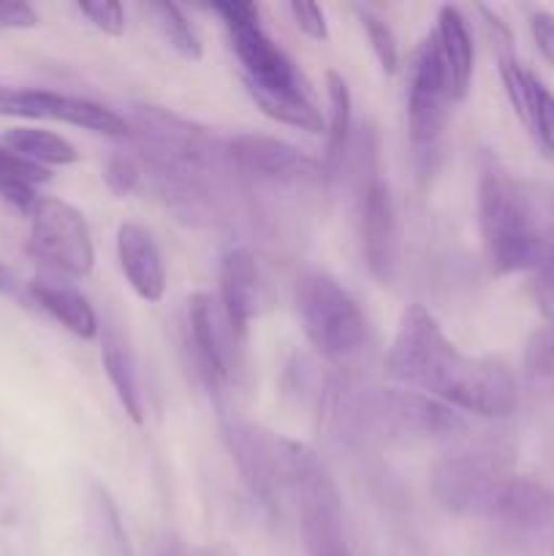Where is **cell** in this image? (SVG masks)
I'll use <instances>...</instances> for the list:
<instances>
[{
    "label": "cell",
    "mask_w": 554,
    "mask_h": 556,
    "mask_svg": "<svg viewBox=\"0 0 554 556\" xmlns=\"http://www.w3.org/2000/svg\"><path fill=\"white\" fill-rule=\"evenodd\" d=\"M527 128L541 139L549 152H554V92L536 76L530 92V112H527Z\"/></svg>",
    "instance_id": "31"
},
{
    "label": "cell",
    "mask_w": 554,
    "mask_h": 556,
    "mask_svg": "<svg viewBox=\"0 0 554 556\" xmlns=\"http://www.w3.org/2000/svg\"><path fill=\"white\" fill-rule=\"evenodd\" d=\"M530 33L538 52L554 65V14H549V11H536V14L530 16Z\"/></svg>",
    "instance_id": "36"
},
{
    "label": "cell",
    "mask_w": 554,
    "mask_h": 556,
    "mask_svg": "<svg viewBox=\"0 0 554 556\" xmlns=\"http://www.w3.org/2000/svg\"><path fill=\"white\" fill-rule=\"evenodd\" d=\"M358 182V231H362L364 261L375 280L391 282L400 266V223L389 182L375 168V150L364 144L356 152Z\"/></svg>",
    "instance_id": "7"
},
{
    "label": "cell",
    "mask_w": 554,
    "mask_h": 556,
    "mask_svg": "<svg viewBox=\"0 0 554 556\" xmlns=\"http://www.w3.org/2000/svg\"><path fill=\"white\" fill-rule=\"evenodd\" d=\"M231 36V47L244 68V81L272 87V90L304 92L310 96L307 79L293 65V60L272 41L269 33L261 27V9L255 3H215L212 5Z\"/></svg>",
    "instance_id": "6"
},
{
    "label": "cell",
    "mask_w": 554,
    "mask_h": 556,
    "mask_svg": "<svg viewBox=\"0 0 554 556\" xmlns=\"http://www.w3.org/2000/svg\"><path fill=\"white\" fill-rule=\"evenodd\" d=\"M337 418L358 438L380 440H438L467 427L454 407L411 389H362L342 400Z\"/></svg>",
    "instance_id": "3"
},
{
    "label": "cell",
    "mask_w": 554,
    "mask_h": 556,
    "mask_svg": "<svg viewBox=\"0 0 554 556\" xmlns=\"http://www.w3.org/2000/svg\"><path fill=\"white\" fill-rule=\"evenodd\" d=\"M435 38H438L445 71H449L454 101H462V98L467 96V90H470L476 47H473V36H470V27H467V20L462 16V11L456 9V5H443V9H440Z\"/></svg>",
    "instance_id": "18"
},
{
    "label": "cell",
    "mask_w": 554,
    "mask_h": 556,
    "mask_svg": "<svg viewBox=\"0 0 554 556\" xmlns=\"http://www.w3.org/2000/svg\"><path fill=\"white\" fill-rule=\"evenodd\" d=\"M288 11H291L293 22H297V27L304 36H310L313 41H326L329 38V22H326V14L320 5L293 0V3H288Z\"/></svg>",
    "instance_id": "35"
},
{
    "label": "cell",
    "mask_w": 554,
    "mask_h": 556,
    "mask_svg": "<svg viewBox=\"0 0 554 556\" xmlns=\"http://www.w3.org/2000/svg\"><path fill=\"white\" fill-rule=\"evenodd\" d=\"M152 16H155L158 27H161L163 38L168 41V47L177 54H182L185 60H199L201 58V38L196 33V27L190 25V20L185 16V11L174 3H150Z\"/></svg>",
    "instance_id": "27"
},
{
    "label": "cell",
    "mask_w": 554,
    "mask_h": 556,
    "mask_svg": "<svg viewBox=\"0 0 554 556\" xmlns=\"http://www.w3.org/2000/svg\"><path fill=\"white\" fill-rule=\"evenodd\" d=\"M60 92L0 85V117L54 119Z\"/></svg>",
    "instance_id": "26"
},
{
    "label": "cell",
    "mask_w": 554,
    "mask_h": 556,
    "mask_svg": "<svg viewBox=\"0 0 554 556\" xmlns=\"http://www.w3.org/2000/svg\"><path fill=\"white\" fill-rule=\"evenodd\" d=\"M525 372L532 386L554 391V313L549 324L530 337L525 351Z\"/></svg>",
    "instance_id": "28"
},
{
    "label": "cell",
    "mask_w": 554,
    "mask_h": 556,
    "mask_svg": "<svg viewBox=\"0 0 554 556\" xmlns=\"http://www.w3.org/2000/svg\"><path fill=\"white\" fill-rule=\"evenodd\" d=\"M511 472V454L498 445L443 456L432 467V494L449 514L483 516L494 489Z\"/></svg>",
    "instance_id": "9"
},
{
    "label": "cell",
    "mask_w": 554,
    "mask_h": 556,
    "mask_svg": "<svg viewBox=\"0 0 554 556\" xmlns=\"http://www.w3.org/2000/svg\"><path fill=\"white\" fill-rule=\"evenodd\" d=\"M188 340L206 389L215 394H226L239 372L242 337L234 331L217 299H212L210 293H196L190 299Z\"/></svg>",
    "instance_id": "12"
},
{
    "label": "cell",
    "mask_w": 554,
    "mask_h": 556,
    "mask_svg": "<svg viewBox=\"0 0 554 556\" xmlns=\"http://www.w3.org/2000/svg\"><path fill=\"white\" fill-rule=\"evenodd\" d=\"M226 163L234 177L255 185H288L318 177V163L288 141L239 134L226 141Z\"/></svg>",
    "instance_id": "13"
},
{
    "label": "cell",
    "mask_w": 554,
    "mask_h": 556,
    "mask_svg": "<svg viewBox=\"0 0 554 556\" xmlns=\"http://www.w3.org/2000/svg\"><path fill=\"white\" fill-rule=\"evenodd\" d=\"M3 147L22 155L36 166H71L79 161V152L63 136L41 128H11L3 134Z\"/></svg>",
    "instance_id": "24"
},
{
    "label": "cell",
    "mask_w": 554,
    "mask_h": 556,
    "mask_svg": "<svg viewBox=\"0 0 554 556\" xmlns=\"http://www.w3.org/2000/svg\"><path fill=\"white\" fill-rule=\"evenodd\" d=\"M451 92L449 71L440 54L438 38L432 36L421 43L413 63L411 90H407V130H411L413 150L424 168H432V157L438 155L445 123H449Z\"/></svg>",
    "instance_id": "8"
},
{
    "label": "cell",
    "mask_w": 554,
    "mask_h": 556,
    "mask_svg": "<svg viewBox=\"0 0 554 556\" xmlns=\"http://www.w3.org/2000/svg\"><path fill=\"white\" fill-rule=\"evenodd\" d=\"M326 96H329V130H326V157L324 168L329 177L342 172L348 152H351V130H353V98L351 87L342 79V74L329 71L326 74Z\"/></svg>",
    "instance_id": "21"
},
{
    "label": "cell",
    "mask_w": 554,
    "mask_h": 556,
    "mask_svg": "<svg viewBox=\"0 0 554 556\" xmlns=\"http://www.w3.org/2000/svg\"><path fill=\"white\" fill-rule=\"evenodd\" d=\"M536 280H532V288H536V299L543 307V313H554V242H546V250H543L541 261L532 269Z\"/></svg>",
    "instance_id": "34"
},
{
    "label": "cell",
    "mask_w": 554,
    "mask_h": 556,
    "mask_svg": "<svg viewBox=\"0 0 554 556\" xmlns=\"http://www.w3.org/2000/svg\"><path fill=\"white\" fill-rule=\"evenodd\" d=\"M356 14L358 20H362V27L364 33H367V41L369 47H373L375 58H378L380 68H383L386 74H394L396 63H400V49H396L394 30H391L375 11L364 9V5H356Z\"/></svg>",
    "instance_id": "30"
},
{
    "label": "cell",
    "mask_w": 554,
    "mask_h": 556,
    "mask_svg": "<svg viewBox=\"0 0 554 556\" xmlns=\"http://www.w3.org/2000/svg\"><path fill=\"white\" fill-rule=\"evenodd\" d=\"M38 25V14L27 3H0V30H27Z\"/></svg>",
    "instance_id": "37"
},
{
    "label": "cell",
    "mask_w": 554,
    "mask_h": 556,
    "mask_svg": "<svg viewBox=\"0 0 554 556\" xmlns=\"http://www.w3.org/2000/svg\"><path fill=\"white\" fill-rule=\"evenodd\" d=\"M49 168L36 166L22 155L0 144V199L9 201L20 212L30 215L38 204V185L49 182Z\"/></svg>",
    "instance_id": "23"
},
{
    "label": "cell",
    "mask_w": 554,
    "mask_h": 556,
    "mask_svg": "<svg viewBox=\"0 0 554 556\" xmlns=\"http://www.w3.org/2000/svg\"><path fill=\"white\" fill-rule=\"evenodd\" d=\"M250 98L255 101V106L266 114V117L277 119L282 125H291V128L310 130V134H318L324 130V117L315 109L313 98L304 96V92H288V90H272V87L253 85V81H244Z\"/></svg>",
    "instance_id": "22"
},
{
    "label": "cell",
    "mask_w": 554,
    "mask_h": 556,
    "mask_svg": "<svg viewBox=\"0 0 554 556\" xmlns=\"http://www.w3.org/2000/svg\"><path fill=\"white\" fill-rule=\"evenodd\" d=\"M0 293L3 296H20V282L3 264H0Z\"/></svg>",
    "instance_id": "39"
},
{
    "label": "cell",
    "mask_w": 554,
    "mask_h": 556,
    "mask_svg": "<svg viewBox=\"0 0 554 556\" xmlns=\"http://www.w3.org/2000/svg\"><path fill=\"white\" fill-rule=\"evenodd\" d=\"M150 556H188V554H185L182 543L174 541V538H166V541H161L155 548H152Z\"/></svg>",
    "instance_id": "38"
},
{
    "label": "cell",
    "mask_w": 554,
    "mask_h": 556,
    "mask_svg": "<svg viewBox=\"0 0 554 556\" xmlns=\"http://www.w3.org/2000/svg\"><path fill=\"white\" fill-rule=\"evenodd\" d=\"M288 494L299 510L304 554L362 556L353 546L345 521V505L324 462L302 443L288 445Z\"/></svg>",
    "instance_id": "4"
},
{
    "label": "cell",
    "mask_w": 554,
    "mask_h": 556,
    "mask_svg": "<svg viewBox=\"0 0 554 556\" xmlns=\"http://www.w3.org/2000/svg\"><path fill=\"white\" fill-rule=\"evenodd\" d=\"M299 324L304 337L326 362H348L364 345V315L356 299L331 275L310 269L293 286Z\"/></svg>",
    "instance_id": "5"
},
{
    "label": "cell",
    "mask_w": 554,
    "mask_h": 556,
    "mask_svg": "<svg viewBox=\"0 0 554 556\" xmlns=\"http://www.w3.org/2000/svg\"><path fill=\"white\" fill-rule=\"evenodd\" d=\"M76 9L81 16L92 22L106 36H123L125 33V9L119 3H109V0H92V3H79Z\"/></svg>",
    "instance_id": "33"
},
{
    "label": "cell",
    "mask_w": 554,
    "mask_h": 556,
    "mask_svg": "<svg viewBox=\"0 0 554 556\" xmlns=\"http://www.w3.org/2000/svg\"><path fill=\"white\" fill-rule=\"evenodd\" d=\"M101 358L103 369H106L109 380H112L114 391H117L119 405L125 407L130 421L144 424V391H141L139 362H136L128 340H125L117 326H106L103 329Z\"/></svg>",
    "instance_id": "19"
},
{
    "label": "cell",
    "mask_w": 554,
    "mask_h": 556,
    "mask_svg": "<svg viewBox=\"0 0 554 556\" xmlns=\"http://www.w3.org/2000/svg\"><path fill=\"white\" fill-rule=\"evenodd\" d=\"M85 519L87 538H90V546L96 556H134L117 503H114L112 492L103 483H87Z\"/></svg>",
    "instance_id": "20"
},
{
    "label": "cell",
    "mask_w": 554,
    "mask_h": 556,
    "mask_svg": "<svg viewBox=\"0 0 554 556\" xmlns=\"http://www.w3.org/2000/svg\"><path fill=\"white\" fill-rule=\"evenodd\" d=\"M217 304L234 331L244 340L250 320L259 315L261 307V271L250 250L234 248L223 255L217 271Z\"/></svg>",
    "instance_id": "14"
},
{
    "label": "cell",
    "mask_w": 554,
    "mask_h": 556,
    "mask_svg": "<svg viewBox=\"0 0 554 556\" xmlns=\"http://www.w3.org/2000/svg\"><path fill=\"white\" fill-rule=\"evenodd\" d=\"M30 250L68 277H87L96 266L87 220L76 206L60 199H38L30 212Z\"/></svg>",
    "instance_id": "10"
},
{
    "label": "cell",
    "mask_w": 554,
    "mask_h": 556,
    "mask_svg": "<svg viewBox=\"0 0 554 556\" xmlns=\"http://www.w3.org/2000/svg\"><path fill=\"white\" fill-rule=\"evenodd\" d=\"M478 223L487 261L498 275L536 269L549 242L543 210L492 155L483 157L478 174Z\"/></svg>",
    "instance_id": "2"
},
{
    "label": "cell",
    "mask_w": 554,
    "mask_h": 556,
    "mask_svg": "<svg viewBox=\"0 0 554 556\" xmlns=\"http://www.w3.org/2000/svg\"><path fill=\"white\" fill-rule=\"evenodd\" d=\"M141 168L134 157L128 155H112L106 168H103V182L114 195H130L141 188Z\"/></svg>",
    "instance_id": "32"
},
{
    "label": "cell",
    "mask_w": 554,
    "mask_h": 556,
    "mask_svg": "<svg viewBox=\"0 0 554 556\" xmlns=\"http://www.w3.org/2000/svg\"><path fill=\"white\" fill-rule=\"evenodd\" d=\"M226 443L231 459L242 476L244 486L264 508L277 510L288 494V445L291 440L277 438L253 424H228Z\"/></svg>",
    "instance_id": "11"
},
{
    "label": "cell",
    "mask_w": 554,
    "mask_h": 556,
    "mask_svg": "<svg viewBox=\"0 0 554 556\" xmlns=\"http://www.w3.org/2000/svg\"><path fill=\"white\" fill-rule=\"evenodd\" d=\"M483 516L514 530H538L554 521V492L532 478L508 472L494 489Z\"/></svg>",
    "instance_id": "15"
},
{
    "label": "cell",
    "mask_w": 554,
    "mask_h": 556,
    "mask_svg": "<svg viewBox=\"0 0 554 556\" xmlns=\"http://www.w3.org/2000/svg\"><path fill=\"white\" fill-rule=\"evenodd\" d=\"M54 119L65 125H76V128L92 130V134L101 136H117V139L119 136H128V123H125L117 112H112V109L103 106V103L90 101V98L63 96V92H60Z\"/></svg>",
    "instance_id": "25"
},
{
    "label": "cell",
    "mask_w": 554,
    "mask_h": 556,
    "mask_svg": "<svg viewBox=\"0 0 554 556\" xmlns=\"http://www.w3.org/2000/svg\"><path fill=\"white\" fill-rule=\"evenodd\" d=\"M117 258L125 280L144 302H161L166 293V264L155 237L139 223L117 228Z\"/></svg>",
    "instance_id": "16"
},
{
    "label": "cell",
    "mask_w": 554,
    "mask_h": 556,
    "mask_svg": "<svg viewBox=\"0 0 554 556\" xmlns=\"http://www.w3.org/2000/svg\"><path fill=\"white\" fill-rule=\"evenodd\" d=\"M27 293H30L33 302H38V307L47 309L60 326H65L71 334L81 337V340H92L101 329L96 309L87 302L85 293L71 286V282H65L63 277L38 275L27 286Z\"/></svg>",
    "instance_id": "17"
},
{
    "label": "cell",
    "mask_w": 554,
    "mask_h": 556,
    "mask_svg": "<svg viewBox=\"0 0 554 556\" xmlns=\"http://www.w3.org/2000/svg\"><path fill=\"white\" fill-rule=\"evenodd\" d=\"M386 375L405 389L483 418H508L519 407V386L508 364L465 356L421 304L402 313L386 353Z\"/></svg>",
    "instance_id": "1"
},
{
    "label": "cell",
    "mask_w": 554,
    "mask_h": 556,
    "mask_svg": "<svg viewBox=\"0 0 554 556\" xmlns=\"http://www.w3.org/2000/svg\"><path fill=\"white\" fill-rule=\"evenodd\" d=\"M500 79H503L505 96H508L511 109L516 112V117L527 125V112H530V92L536 74H530L527 68H521L519 60L514 54L503 52L500 54Z\"/></svg>",
    "instance_id": "29"
}]
</instances>
